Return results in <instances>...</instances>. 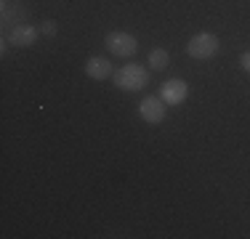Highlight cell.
I'll return each instance as SVG.
<instances>
[{"mask_svg":"<svg viewBox=\"0 0 250 239\" xmlns=\"http://www.w3.org/2000/svg\"><path fill=\"white\" fill-rule=\"evenodd\" d=\"M112 77H115V85L120 88V91H141V88L149 82V72L144 67H139V64H125V67L117 69Z\"/></svg>","mask_w":250,"mask_h":239,"instance_id":"1","label":"cell"},{"mask_svg":"<svg viewBox=\"0 0 250 239\" xmlns=\"http://www.w3.org/2000/svg\"><path fill=\"white\" fill-rule=\"evenodd\" d=\"M187 53L192 59H200V61H208L218 53V38L213 32H200L194 35L192 40L187 43Z\"/></svg>","mask_w":250,"mask_h":239,"instance_id":"2","label":"cell"},{"mask_svg":"<svg viewBox=\"0 0 250 239\" xmlns=\"http://www.w3.org/2000/svg\"><path fill=\"white\" fill-rule=\"evenodd\" d=\"M104 43H106V48H109L115 56H133L136 48H139V43H136L133 35L123 32V29H115V32H109V35L104 38Z\"/></svg>","mask_w":250,"mask_h":239,"instance_id":"3","label":"cell"},{"mask_svg":"<svg viewBox=\"0 0 250 239\" xmlns=\"http://www.w3.org/2000/svg\"><path fill=\"white\" fill-rule=\"evenodd\" d=\"M139 115L144 122L160 125L165 120V101L160 96H144V101L139 104Z\"/></svg>","mask_w":250,"mask_h":239,"instance_id":"4","label":"cell"},{"mask_svg":"<svg viewBox=\"0 0 250 239\" xmlns=\"http://www.w3.org/2000/svg\"><path fill=\"white\" fill-rule=\"evenodd\" d=\"M187 96H189V85L184 80H168V82H163V88H160V99H163L168 106L181 104Z\"/></svg>","mask_w":250,"mask_h":239,"instance_id":"5","label":"cell"},{"mask_svg":"<svg viewBox=\"0 0 250 239\" xmlns=\"http://www.w3.org/2000/svg\"><path fill=\"white\" fill-rule=\"evenodd\" d=\"M35 40H38V29L29 27V24H16V27L11 29V35H8V43L11 45H19V48L32 45Z\"/></svg>","mask_w":250,"mask_h":239,"instance_id":"6","label":"cell"},{"mask_svg":"<svg viewBox=\"0 0 250 239\" xmlns=\"http://www.w3.org/2000/svg\"><path fill=\"white\" fill-rule=\"evenodd\" d=\"M85 75L91 77V80H106V77L112 75V64L106 61L104 56H91L85 61Z\"/></svg>","mask_w":250,"mask_h":239,"instance_id":"7","label":"cell"},{"mask_svg":"<svg viewBox=\"0 0 250 239\" xmlns=\"http://www.w3.org/2000/svg\"><path fill=\"white\" fill-rule=\"evenodd\" d=\"M21 16H24V8H21L16 0H3V21H5V24L21 19Z\"/></svg>","mask_w":250,"mask_h":239,"instance_id":"8","label":"cell"},{"mask_svg":"<svg viewBox=\"0 0 250 239\" xmlns=\"http://www.w3.org/2000/svg\"><path fill=\"white\" fill-rule=\"evenodd\" d=\"M168 64H170L168 51H165V48H152L149 51V67L152 69H165Z\"/></svg>","mask_w":250,"mask_h":239,"instance_id":"9","label":"cell"},{"mask_svg":"<svg viewBox=\"0 0 250 239\" xmlns=\"http://www.w3.org/2000/svg\"><path fill=\"white\" fill-rule=\"evenodd\" d=\"M40 32L48 35V38H53V35H56V24H53L51 19H45V21H43V27H40Z\"/></svg>","mask_w":250,"mask_h":239,"instance_id":"10","label":"cell"},{"mask_svg":"<svg viewBox=\"0 0 250 239\" xmlns=\"http://www.w3.org/2000/svg\"><path fill=\"white\" fill-rule=\"evenodd\" d=\"M240 64H242V69H245V72H250V51H245V53H242Z\"/></svg>","mask_w":250,"mask_h":239,"instance_id":"11","label":"cell"}]
</instances>
